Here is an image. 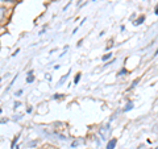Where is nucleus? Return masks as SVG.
Instances as JSON below:
<instances>
[{
  "mask_svg": "<svg viewBox=\"0 0 158 149\" xmlns=\"http://www.w3.org/2000/svg\"><path fill=\"white\" fill-rule=\"evenodd\" d=\"M116 144H117V140H116V138H111V140L108 141V144H107V149H115Z\"/></svg>",
  "mask_w": 158,
  "mask_h": 149,
  "instance_id": "f257e3e1",
  "label": "nucleus"
},
{
  "mask_svg": "<svg viewBox=\"0 0 158 149\" xmlns=\"http://www.w3.org/2000/svg\"><path fill=\"white\" fill-rule=\"evenodd\" d=\"M70 73H71V70H69V73H67V74H65V75H63V77L61 78V81L58 82V86H62V84L65 83V81H66V79L69 78V75H70Z\"/></svg>",
  "mask_w": 158,
  "mask_h": 149,
  "instance_id": "f03ea898",
  "label": "nucleus"
},
{
  "mask_svg": "<svg viewBox=\"0 0 158 149\" xmlns=\"http://www.w3.org/2000/svg\"><path fill=\"white\" fill-rule=\"evenodd\" d=\"M32 74H33V71H32V70L28 73V77H27V83H32V82L34 81V77L32 75Z\"/></svg>",
  "mask_w": 158,
  "mask_h": 149,
  "instance_id": "7ed1b4c3",
  "label": "nucleus"
},
{
  "mask_svg": "<svg viewBox=\"0 0 158 149\" xmlns=\"http://www.w3.org/2000/svg\"><path fill=\"white\" fill-rule=\"evenodd\" d=\"M132 108H133V102H128V103H127V106H125V108H124L123 111H124V112H128V111H131Z\"/></svg>",
  "mask_w": 158,
  "mask_h": 149,
  "instance_id": "20e7f679",
  "label": "nucleus"
},
{
  "mask_svg": "<svg viewBox=\"0 0 158 149\" xmlns=\"http://www.w3.org/2000/svg\"><path fill=\"white\" fill-rule=\"evenodd\" d=\"M144 20H145V16H140L137 20H135V25H140V24L144 23Z\"/></svg>",
  "mask_w": 158,
  "mask_h": 149,
  "instance_id": "39448f33",
  "label": "nucleus"
},
{
  "mask_svg": "<svg viewBox=\"0 0 158 149\" xmlns=\"http://www.w3.org/2000/svg\"><path fill=\"white\" fill-rule=\"evenodd\" d=\"M111 57H112V53H107V54H104V56L102 57V59L103 61H107V59H110Z\"/></svg>",
  "mask_w": 158,
  "mask_h": 149,
  "instance_id": "423d86ee",
  "label": "nucleus"
},
{
  "mask_svg": "<svg viewBox=\"0 0 158 149\" xmlns=\"http://www.w3.org/2000/svg\"><path fill=\"white\" fill-rule=\"evenodd\" d=\"M4 15H6V8L0 7V20H2L4 17Z\"/></svg>",
  "mask_w": 158,
  "mask_h": 149,
  "instance_id": "0eeeda50",
  "label": "nucleus"
},
{
  "mask_svg": "<svg viewBox=\"0 0 158 149\" xmlns=\"http://www.w3.org/2000/svg\"><path fill=\"white\" fill-rule=\"evenodd\" d=\"M81 75H82V74H81V73H78V74H77V77H75V79H74V83H75V84H78V82H79V81H81Z\"/></svg>",
  "mask_w": 158,
  "mask_h": 149,
  "instance_id": "6e6552de",
  "label": "nucleus"
},
{
  "mask_svg": "<svg viewBox=\"0 0 158 149\" xmlns=\"http://www.w3.org/2000/svg\"><path fill=\"white\" fill-rule=\"evenodd\" d=\"M140 82V78H137V79H135V81H133V83H132V87L131 88H133V87H136V84Z\"/></svg>",
  "mask_w": 158,
  "mask_h": 149,
  "instance_id": "1a4fd4ad",
  "label": "nucleus"
},
{
  "mask_svg": "<svg viewBox=\"0 0 158 149\" xmlns=\"http://www.w3.org/2000/svg\"><path fill=\"white\" fill-rule=\"evenodd\" d=\"M104 131H107V132H108V127H106V128H104ZM100 136L103 137V140H106V132H102V133H100Z\"/></svg>",
  "mask_w": 158,
  "mask_h": 149,
  "instance_id": "9d476101",
  "label": "nucleus"
},
{
  "mask_svg": "<svg viewBox=\"0 0 158 149\" xmlns=\"http://www.w3.org/2000/svg\"><path fill=\"white\" fill-rule=\"evenodd\" d=\"M17 140H19V136H17V137H15V140L12 141V145H11V148H12V149L15 148V144H16V143H17Z\"/></svg>",
  "mask_w": 158,
  "mask_h": 149,
  "instance_id": "9b49d317",
  "label": "nucleus"
},
{
  "mask_svg": "<svg viewBox=\"0 0 158 149\" xmlns=\"http://www.w3.org/2000/svg\"><path fill=\"white\" fill-rule=\"evenodd\" d=\"M121 74H127V70H125V69H123L121 71H118V74H117V75H118V77H121Z\"/></svg>",
  "mask_w": 158,
  "mask_h": 149,
  "instance_id": "f8f14e48",
  "label": "nucleus"
},
{
  "mask_svg": "<svg viewBox=\"0 0 158 149\" xmlns=\"http://www.w3.org/2000/svg\"><path fill=\"white\" fill-rule=\"evenodd\" d=\"M34 145H37V141H32L28 144V147H34Z\"/></svg>",
  "mask_w": 158,
  "mask_h": 149,
  "instance_id": "ddd939ff",
  "label": "nucleus"
},
{
  "mask_svg": "<svg viewBox=\"0 0 158 149\" xmlns=\"http://www.w3.org/2000/svg\"><path fill=\"white\" fill-rule=\"evenodd\" d=\"M61 96H63L62 94H56V95H54L53 98H54V99H58V98H61Z\"/></svg>",
  "mask_w": 158,
  "mask_h": 149,
  "instance_id": "4468645a",
  "label": "nucleus"
},
{
  "mask_svg": "<svg viewBox=\"0 0 158 149\" xmlns=\"http://www.w3.org/2000/svg\"><path fill=\"white\" fill-rule=\"evenodd\" d=\"M20 106H21V103H20V102H15V108H17Z\"/></svg>",
  "mask_w": 158,
  "mask_h": 149,
  "instance_id": "2eb2a0df",
  "label": "nucleus"
},
{
  "mask_svg": "<svg viewBox=\"0 0 158 149\" xmlns=\"http://www.w3.org/2000/svg\"><path fill=\"white\" fill-rule=\"evenodd\" d=\"M21 94H23V90H19V91H17V92H16V95H17V96H19V95H21Z\"/></svg>",
  "mask_w": 158,
  "mask_h": 149,
  "instance_id": "dca6fc26",
  "label": "nucleus"
},
{
  "mask_svg": "<svg viewBox=\"0 0 158 149\" xmlns=\"http://www.w3.org/2000/svg\"><path fill=\"white\" fill-rule=\"evenodd\" d=\"M4 2H13V0H4Z\"/></svg>",
  "mask_w": 158,
  "mask_h": 149,
  "instance_id": "f3484780",
  "label": "nucleus"
},
{
  "mask_svg": "<svg viewBox=\"0 0 158 149\" xmlns=\"http://www.w3.org/2000/svg\"><path fill=\"white\" fill-rule=\"evenodd\" d=\"M0 112H2V108H0Z\"/></svg>",
  "mask_w": 158,
  "mask_h": 149,
  "instance_id": "a211bd4d",
  "label": "nucleus"
}]
</instances>
